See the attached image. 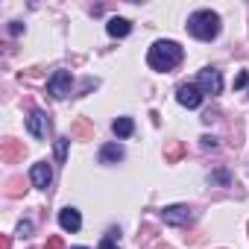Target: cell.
<instances>
[{"instance_id": "cell-1", "label": "cell", "mask_w": 249, "mask_h": 249, "mask_svg": "<svg viewBox=\"0 0 249 249\" xmlns=\"http://www.w3.org/2000/svg\"><path fill=\"white\" fill-rule=\"evenodd\" d=\"M147 62L153 71H173L179 62H182V47L176 41H156L147 53Z\"/></svg>"}, {"instance_id": "cell-2", "label": "cell", "mask_w": 249, "mask_h": 249, "mask_svg": "<svg viewBox=\"0 0 249 249\" xmlns=\"http://www.w3.org/2000/svg\"><path fill=\"white\" fill-rule=\"evenodd\" d=\"M188 33L199 41H214L220 36V15L211 9H199L188 18Z\"/></svg>"}, {"instance_id": "cell-3", "label": "cell", "mask_w": 249, "mask_h": 249, "mask_svg": "<svg viewBox=\"0 0 249 249\" xmlns=\"http://www.w3.org/2000/svg\"><path fill=\"white\" fill-rule=\"evenodd\" d=\"M196 88H199L202 94H220V91H223V76H220V71H217V68H202V71L196 73Z\"/></svg>"}, {"instance_id": "cell-4", "label": "cell", "mask_w": 249, "mask_h": 249, "mask_svg": "<svg viewBox=\"0 0 249 249\" xmlns=\"http://www.w3.org/2000/svg\"><path fill=\"white\" fill-rule=\"evenodd\" d=\"M71 85H73V76H71V71H56V73L47 79V91H50L56 100L68 97V94H71Z\"/></svg>"}, {"instance_id": "cell-5", "label": "cell", "mask_w": 249, "mask_h": 249, "mask_svg": "<svg viewBox=\"0 0 249 249\" xmlns=\"http://www.w3.org/2000/svg\"><path fill=\"white\" fill-rule=\"evenodd\" d=\"M161 220L167 226H188V223H194V211L188 205H170L161 211Z\"/></svg>"}, {"instance_id": "cell-6", "label": "cell", "mask_w": 249, "mask_h": 249, "mask_svg": "<svg viewBox=\"0 0 249 249\" xmlns=\"http://www.w3.org/2000/svg\"><path fill=\"white\" fill-rule=\"evenodd\" d=\"M47 126H50V123H47V114H44L41 108H33V114L27 117L30 135H33V138H44V135H47Z\"/></svg>"}, {"instance_id": "cell-7", "label": "cell", "mask_w": 249, "mask_h": 249, "mask_svg": "<svg viewBox=\"0 0 249 249\" xmlns=\"http://www.w3.org/2000/svg\"><path fill=\"white\" fill-rule=\"evenodd\" d=\"M176 100L185 106V108H196L202 103V91L196 85H179L176 88Z\"/></svg>"}, {"instance_id": "cell-8", "label": "cell", "mask_w": 249, "mask_h": 249, "mask_svg": "<svg viewBox=\"0 0 249 249\" xmlns=\"http://www.w3.org/2000/svg\"><path fill=\"white\" fill-rule=\"evenodd\" d=\"M27 156V147L21 144V141H15V138H6L3 144H0V159L3 161H18V159H24Z\"/></svg>"}, {"instance_id": "cell-9", "label": "cell", "mask_w": 249, "mask_h": 249, "mask_svg": "<svg viewBox=\"0 0 249 249\" xmlns=\"http://www.w3.org/2000/svg\"><path fill=\"white\" fill-rule=\"evenodd\" d=\"M30 179H33V185H36V188L47 191V185L53 182V170H50V164H47V161H38V164H33V170H30Z\"/></svg>"}, {"instance_id": "cell-10", "label": "cell", "mask_w": 249, "mask_h": 249, "mask_svg": "<svg viewBox=\"0 0 249 249\" xmlns=\"http://www.w3.org/2000/svg\"><path fill=\"white\" fill-rule=\"evenodd\" d=\"M59 226H62L65 231H79V226H82L79 211H76V208H62V211H59Z\"/></svg>"}, {"instance_id": "cell-11", "label": "cell", "mask_w": 249, "mask_h": 249, "mask_svg": "<svg viewBox=\"0 0 249 249\" xmlns=\"http://www.w3.org/2000/svg\"><path fill=\"white\" fill-rule=\"evenodd\" d=\"M129 30H132V24H129L126 18H111V21L106 24V33H108L111 38H123V36H129Z\"/></svg>"}, {"instance_id": "cell-12", "label": "cell", "mask_w": 249, "mask_h": 249, "mask_svg": "<svg viewBox=\"0 0 249 249\" xmlns=\"http://www.w3.org/2000/svg\"><path fill=\"white\" fill-rule=\"evenodd\" d=\"M71 135H73V138H79V141H88V138H94V126H91V120H85V117L73 120Z\"/></svg>"}, {"instance_id": "cell-13", "label": "cell", "mask_w": 249, "mask_h": 249, "mask_svg": "<svg viewBox=\"0 0 249 249\" xmlns=\"http://www.w3.org/2000/svg\"><path fill=\"white\" fill-rule=\"evenodd\" d=\"M111 132H114L117 138H129V135L135 132V123H132V117H117V120L111 123Z\"/></svg>"}, {"instance_id": "cell-14", "label": "cell", "mask_w": 249, "mask_h": 249, "mask_svg": "<svg viewBox=\"0 0 249 249\" xmlns=\"http://www.w3.org/2000/svg\"><path fill=\"white\" fill-rule=\"evenodd\" d=\"M182 156H185V144L182 141H167L164 144V161L167 164H176Z\"/></svg>"}, {"instance_id": "cell-15", "label": "cell", "mask_w": 249, "mask_h": 249, "mask_svg": "<svg viewBox=\"0 0 249 249\" xmlns=\"http://www.w3.org/2000/svg\"><path fill=\"white\" fill-rule=\"evenodd\" d=\"M123 159V147L120 144H106L103 150H100V161L103 164H114V161H120Z\"/></svg>"}, {"instance_id": "cell-16", "label": "cell", "mask_w": 249, "mask_h": 249, "mask_svg": "<svg viewBox=\"0 0 249 249\" xmlns=\"http://www.w3.org/2000/svg\"><path fill=\"white\" fill-rule=\"evenodd\" d=\"M68 144H71V138H56V161L59 164H65V159H68Z\"/></svg>"}, {"instance_id": "cell-17", "label": "cell", "mask_w": 249, "mask_h": 249, "mask_svg": "<svg viewBox=\"0 0 249 249\" xmlns=\"http://www.w3.org/2000/svg\"><path fill=\"white\" fill-rule=\"evenodd\" d=\"M114 234H117V231H114V229H111V231H108V234H106V237H103V243H100V246H97V249H117V243H114Z\"/></svg>"}, {"instance_id": "cell-18", "label": "cell", "mask_w": 249, "mask_h": 249, "mask_svg": "<svg viewBox=\"0 0 249 249\" xmlns=\"http://www.w3.org/2000/svg\"><path fill=\"white\" fill-rule=\"evenodd\" d=\"M18 234H21V237H30V234H33V223H30V220H24V223L18 226Z\"/></svg>"}, {"instance_id": "cell-19", "label": "cell", "mask_w": 249, "mask_h": 249, "mask_svg": "<svg viewBox=\"0 0 249 249\" xmlns=\"http://www.w3.org/2000/svg\"><path fill=\"white\" fill-rule=\"evenodd\" d=\"M44 249H65V243H62V237H59V234H53V237L47 240V246H44Z\"/></svg>"}, {"instance_id": "cell-20", "label": "cell", "mask_w": 249, "mask_h": 249, "mask_svg": "<svg viewBox=\"0 0 249 249\" xmlns=\"http://www.w3.org/2000/svg\"><path fill=\"white\" fill-rule=\"evenodd\" d=\"M246 82H249V76H246V73H243V71H240V73H237V76H234V88H243V85H246Z\"/></svg>"}, {"instance_id": "cell-21", "label": "cell", "mask_w": 249, "mask_h": 249, "mask_svg": "<svg viewBox=\"0 0 249 249\" xmlns=\"http://www.w3.org/2000/svg\"><path fill=\"white\" fill-rule=\"evenodd\" d=\"M199 141H202V147H205V150H214V147H217V141H214L211 135H202Z\"/></svg>"}, {"instance_id": "cell-22", "label": "cell", "mask_w": 249, "mask_h": 249, "mask_svg": "<svg viewBox=\"0 0 249 249\" xmlns=\"http://www.w3.org/2000/svg\"><path fill=\"white\" fill-rule=\"evenodd\" d=\"M211 179H214V182H223V185H226V182H229V173H223V170H217V173H214Z\"/></svg>"}, {"instance_id": "cell-23", "label": "cell", "mask_w": 249, "mask_h": 249, "mask_svg": "<svg viewBox=\"0 0 249 249\" xmlns=\"http://www.w3.org/2000/svg\"><path fill=\"white\" fill-rule=\"evenodd\" d=\"M73 249H85V246H73Z\"/></svg>"}, {"instance_id": "cell-24", "label": "cell", "mask_w": 249, "mask_h": 249, "mask_svg": "<svg viewBox=\"0 0 249 249\" xmlns=\"http://www.w3.org/2000/svg\"><path fill=\"white\" fill-rule=\"evenodd\" d=\"M246 229H249V226H246Z\"/></svg>"}]
</instances>
